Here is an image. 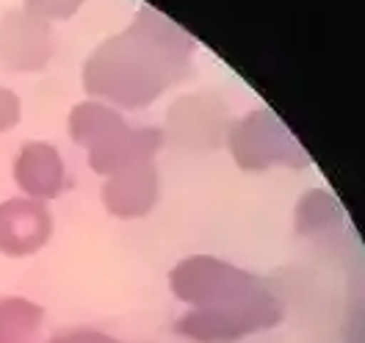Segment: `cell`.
<instances>
[{"mask_svg":"<svg viewBox=\"0 0 365 343\" xmlns=\"http://www.w3.org/2000/svg\"><path fill=\"white\" fill-rule=\"evenodd\" d=\"M188 42L182 34L141 9L130 31L103 42L83 64V86L91 97H106L122 106H144L185 69Z\"/></svg>","mask_w":365,"mask_h":343,"instance_id":"cell-1","label":"cell"},{"mask_svg":"<svg viewBox=\"0 0 365 343\" xmlns=\"http://www.w3.org/2000/svg\"><path fill=\"white\" fill-rule=\"evenodd\" d=\"M20 116H23V103L17 92H11L9 86H0V133L17 128Z\"/></svg>","mask_w":365,"mask_h":343,"instance_id":"cell-9","label":"cell"},{"mask_svg":"<svg viewBox=\"0 0 365 343\" xmlns=\"http://www.w3.org/2000/svg\"><path fill=\"white\" fill-rule=\"evenodd\" d=\"M53 56V31L28 11H9L0 20V64L11 72H39Z\"/></svg>","mask_w":365,"mask_h":343,"instance_id":"cell-2","label":"cell"},{"mask_svg":"<svg viewBox=\"0 0 365 343\" xmlns=\"http://www.w3.org/2000/svg\"><path fill=\"white\" fill-rule=\"evenodd\" d=\"M14 183L25 197L50 203L61 197L67 185V166L50 141H25L11 166Z\"/></svg>","mask_w":365,"mask_h":343,"instance_id":"cell-4","label":"cell"},{"mask_svg":"<svg viewBox=\"0 0 365 343\" xmlns=\"http://www.w3.org/2000/svg\"><path fill=\"white\" fill-rule=\"evenodd\" d=\"M53 235V213L47 203L11 197L0 203V255L28 257L45 247Z\"/></svg>","mask_w":365,"mask_h":343,"instance_id":"cell-3","label":"cell"},{"mask_svg":"<svg viewBox=\"0 0 365 343\" xmlns=\"http://www.w3.org/2000/svg\"><path fill=\"white\" fill-rule=\"evenodd\" d=\"M155 194H158V180H155L153 163L141 160L108 178V183L103 185V205L114 216L133 219L153 208Z\"/></svg>","mask_w":365,"mask_h":343,"instance_id":"cell-5","label":"cell"},{"mask_svg":"<svg viewBox=\"0 0 365 343\" xmlns=\"http://www.w3.org/2000/svg\"><path fill=\"white\" fill-rule=\"evenodd\" d=\"M45 310L25 297H0V343H34Z\"/></svg>","mask_w":365,"mask_h":343,"instance_id":"cell-6","label":"cell"},{"mask_svg":"<svg viewBox=\"0 0 365 343\" xmlns=\"http://www.w3.org/2000/svg\"><path fill=\"white\" fill-rule=\"evenodd\" d=\"M50 343H114L108 335L103 332H94V329H64V332H56Z\"/></svg>","mask_w":365,"mask_h":343,"instance_id":"cell-10","label":"cell"},{"mask_svg":"<svg viewBox=\"0 0 365 343\" xmlns=\"http://www.w3.org/2000/svg\"><path fill=\"white\" fill-rule=\"evenodd\" d=\"M83 0H25V11L53 23V20H69Z\"/></svg>","mask_w":365,"mask_h":343,"instance_id":"cell-8","label":"cell"},{"mask_svg":"<svg viewBox=\"0 0 365 343\" xmlns=\"http://www.w3.org/2000/svg\"><path fill=\"white\" fill-rule=\"evenodd\" d=\"M119 125H122V116L97 100H83L69 111V136L86 150L103 136H108L111 130H116Z\"/></svg>","mask_w":365,"mask_h":343,"instance_id":"cell-7","label":"cell"}]
</instances>
